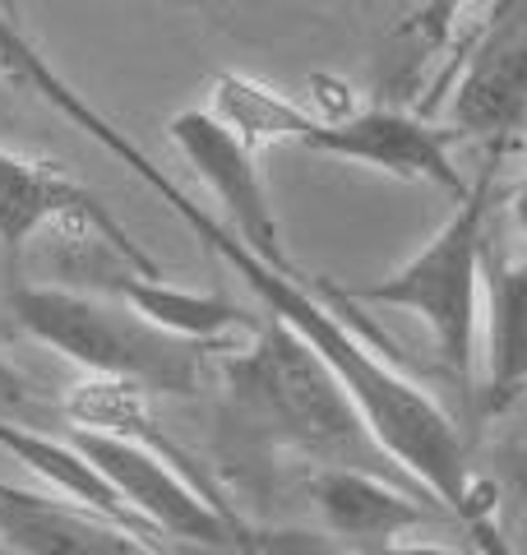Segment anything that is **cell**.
Listing matches in <instances>:
<instances>
[{
    "instance_id": "obj_1",
    "label": "cell",
    "mask_w": 527,
    "mask_h": 555,
    "mask_svg": "<svg viewBox=\"0 0 527 555\" xmlns=\"http://www.w3.org/2000/svg\"><path fill=\"white\" fill-rule=\"evenodd\" d=\"M227 385H232L245 436L283 444L314 467H351V473L416 486L380 449L375 430L365 426L361 408L347 398L338 375L283 324L259 320L250 347L227 357Z\"/></svg>"
},
{
    "instance_id": "obj_2",
    "label": "cell",
    "mask_w": 527,
    "mask_h": 555,
    "mask_svg": "<svg viewBox=\"0 0 527 555\" xmlns=\"http://www.w3.org/2000/svg\"><path fill=\"white\" fill-rule=\"evenodd\" d=\"M208 112L227 120L250 149L269 144H296L310 153H329V158H347L361 167H375L394 181H416L449 190L453 199L467 195V177L453 167V134L435 130L430 120L408 116L398 107H365L343 116H314L310 107H296L269 83L250 75H232L222 69L208 93Z\"/></svg>"
},
{
    "instance_id": "obj_3",
    "label": "cell",
    "mask_w": 527,
    "mask_h": 555,
    "mask_svg": "<svg viewBox=\"0 0 527 555\" xmlns=\"http://www.w3.org/2000/svg\"><path fill=\"white\" fill-rule=\"evenodd\" d=\"M5 301L28 338L83 366L93 379H120L149 398H190L204 385V347L157 328L116 297L51 283H14Z\"/></svg>"
},
{
    "instance_id": "obj_4",
    "label": "cell",
    "mask_w": 527,
    "mask_h": 555,
    "mask_svg": "<svg viewBox=\"0 0 527 555\" xmlns=\"http://www.w3.org/2000/svg\"><path fill=\"white\" fill-rule=\"evenodd\" d=\"M504 153H486L477 177L467 181V195L453 204L426 246H421L408 264L375 278L361 287H329L343 301L361 306H394L408 310L430 328L435 352L445 361L449 375L467 379L472 361H477V324H481V259H486V218L490 199H496Z\"/></svg>"
},
{
    "instance_id": "obj_5",
    "label": "cell",
    "mask_w": 527,
    "mask_h": 555,
    "mask_svg": "<svg viewBox=\"0 0 527 555\" xmlns=\"http://www.w3.org/2000/svg\"><path fill=\"white\" fill-rule=\"evenodd\" d=\"M65 436L107 477V486L120 495V505L149 532L176 537V542H190V546H208L218 555L255 546V537L241 528V518L227 509V500H218L204 481H195L190 467L153 454V449L134 440L93 436V430H65Z\"/></svg>"
},
{
    "instance_id": "obj_6",
    "label": "cell",
    "mask_w": 527,
    "mask_h": 555,
    "mask_svg": "<svg viewBox=\"0 0 527 555\" xmlns=\"http://www.w3.org/2000/svg\"><path fill=\"white\" fill-rule=\"evenodd\" d=\"M171 144L181 149V158L200 171V181L214 190V199L222 204L227 228L236 232V241H245L264 264L283 269V273H301L292 264V255L283 250V228H278L269 185H264L259 158L245 139L218 120L208 107H185L167 120Z\"/></svg>"
},
{
    "instance_id": "obj_7",
    "label": "cell",
    "mask_w": 527,
    "mask_h": 555,
    "mask_svg": "<svg viewBox=\"0 0 527 555\" xmlns=\"http://www.w3.org/2000/svg\"><path fill=\"white\" fill-rule=\"evenodd\" d=\"M56 222L61 228H79L93 241H102V246H112L130 269L163 278L153 255L120 228L98 195H88L79 181H69L51 163H28L20 153L0 149V255L10 259V269L20 264L28 241L42 228H56Z\"/></svg>"
},
{
    "instance_id": "obj_8",
    "label": "cell",
    "mask_w": 527,
    "mask_h": 555,
    "mask_svg": "<svg viewBox=\"0 0 527 555\" xmlns=\"http://www.w3.org/2000/svg\"><path fill=\"white\" fill-rule=\"evenodd\" d=\"M527 130V0L496 5L463 61L449 102V134L481 139L486 153H504Z\"/></svg>"
},
{
    "instance_id": "obj_9",
    "label": "cell",
    "mask_w": 527,
    "mask_h": 555,
    "mask_svg": "<svg viewBox=\"0 0 527 555\" xmlns=\"http://www.w3.org/2000/svg\"><path fill=\"white\" fill-rule=\"evenodd\" d=\"M416 486H402L375 473L351 467H314L310 500L329 532V542L343 555H380L398 546L408 532L430 524V509L421 505Z\"/></svg>"
},
{
    "instance_id": "obj_10",
    "label": "cell",
    "mask_w": 527,
    "mask_h": 555,
    "mask_svg": "<svg viewBox=\"0 0 527 555\" xmlns=\"http://www.w3.org/2000/svg\"><path fill=\"white\" fill-rule=\"evenodd\" d=\"M0 546L10 555H157L153 537L14 481H0Z\"/></svg>"
},
{
    "instance_id": "obj_11",
    "label": "cell",
    "mask_w": 527,
    "mask_h": 555,
    "mask_svg": "<svg viewBox=\"0 0 527 555\" xmlns=\"http://www.w3.org/2000/svg\"><path fill=\"white\" fill-rule=\"evenodd\" d=\"M481 320H486L481 412L500 416L527 393V241L509 255L486 241Z\"/></svg>"
},
{
    "instance_id": "obj_12",
    "label": "cell",
    "mask_w": 527,
    "mask_h": 555,
    "mask_svg": "<svg viewBox=\"0 0 527 555\" xmlns=\"http://www.w3.org/2000/svg\"><path fill=\"white\" fill-rule=\"evenodd\" d=\"M107 292L116 301H126L130 310H139L144 320H153L157 328H167L176 338H190L200 347H222L227 338H241V334H255L259 328L241 306L218 297V292L176 287L167 278H149L139 269L112 273Z\"/></svg>"
},
{
    "instance_id": "obj_13",
    "label": "cell",
    "mask_w": 527,
    "mask_h": 555,
    "mask_svg": "<svg viewBox=\"0 0 527 555\" xmlns=\"http://www.w3.org/2000/svg\"><path fill=\"white\" fill-rule=\"evenodd\" d=\"M467 0H398L402 10V38L416 47V56L445 51L449 38L459 33V14Z\"/></svg>"
},
{
    "instance_id": "obj_14",
    "label": "cell",
    "mask_w": 527,
    "mask_h": 555,
    "mask_svg": "<svg viewBox=\"0 0 527 555\" xmlns=\"http://www.w3.org/2000/svg\"><path fill=\"white\" fill-rule=\"evenodd\" d=\"M0 422L33 426V430H51L61 422V403H47L38 385L24 371H14L5 357H0Z\"/></svg>"
},
{
    "instance_id": "obj_15",
    "label": "cell",
    "mask_w": 527,
    "mask_h": 555,
    "mask_svg": "<svg viewBox=\"0 0 527 555\" xmlns=\"http://www.w3.org/2000/svg\"><path fill=\"white\" fill-rule=\"evenodd\" d=\"M509 228H514L518 232V241H527V177L514 185V190H509Z\"/></svg>"
},
{
    "instance_id": "obj_16",
    "label": "cell",
    "mask_w": 527,
    "mask_h": 555,
    "mask_svg": "<svg viewBox=\"0 0 527 555\" xmlns=\"http://www.w3.org/2000/svg\"><path fill=\"white\" fill-rule=\"evenodd\" d=\"M380 555H459V551H449V546H421V542H398V546L380 551Z\"/></svg>"
},
{
    "instance_id": "obj_17",
    "label": "cell",
    "mask_w": 527,
    "mask_h": 555,
    "mask_svg": "<svg viewBox=\"0 0 527 555\" xmlns=\"http://www.w3.org/2000/svg\"><path fill=\"white\" fill-rule=\"evenodd\" d=\"M0 14H5V20H14V24H24V10H20V0H0Z\"/></svg>"
},
{
    "instance_id": "obj_18",
    "label": "cell",
    "mask_w": 527,
    "mask_h": 555,
    "mask_svg": "<svg viewBox=\"0 0 527 555\" xmlns=\"http://www.w3.org/2000/svg\"><path fill=\"white\" fill-rule=\"evenodd\" d=\"M496 5H509V0H496Z\"/></svg>"
},
{
    "instance_id": "obj_19",
    "label": "cell",
    "mask_w": 527,
    "mask_h": 555,
    "mask_svg": "<svg viewBox=\"0 0 527 555\" xmlns=\"http://www.w3.org/2000/svg\"><path fill=\"white\" fill-rule=\"evenodd\" d=\"M0 555H10V551H5V546H0Z\"/></svg>"
}]
</instances>
